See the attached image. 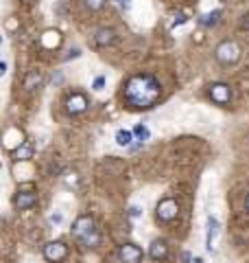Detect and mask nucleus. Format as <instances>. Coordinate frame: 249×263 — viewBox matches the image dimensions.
I'll use <instances>...</instances> for the list:
<instances>
[{"label":"nucleus","mask_w":249,"mask_h":263,"mask_svg":"<svg viewBox=\"0 0 249 263\" xmlns=\"http://www.w3.org/2000/svg\"><path fill=\"white\" fill-rule=\"evenodd\" d=\"M162 84L151 72H138L131 75L122 84V101L131 110H149L160 101Z\"/></svg>","instance_id":"1"},{"label":"nucleus","mask_w":249,"mask_h":263,"mask_svg":"<svg viewBox=\"0 0 249 263\" xmlns=\"http://www.w3.org/2000/svg\"><path fill=\"white\" fill-rule=\"evenodd\" d=\"M72 235L74 239H79L83 246H94L101 243V235H98V228H96V221L90 217V215H79L72 224Z\"/></svg>","instance_id":"2"},{"label":"nucleus","mask_w":249,"mask_h":263,"mask_svg":"<svg viewBox=\"0 0 249 263\" xmlns=\"http://www.w3.org/2000/svg\"><path fill=\"white\" fill-rule=\"evenodd\" d=\"M240 55H243V51H240V46L234 42V40H223V42H219V46L214 48V57H217V62L223 66L238 64Z\"/></svg>","instance_id":"3"},{"label":"nucleus","mask_w":249,"mask_h":263,"mask_svg":"<svg viewBox=\"0 0 249 263\" xmlns=\"http://www.w3.org/2000/svg\"><path fill=\"white\" fill-rule=\"evenodd\" d=\"M155 215H157V219H160V221L177 219V215H179L177 200H173V197H162V200L157 202V206H155Z\"/></svg>","instance_id":"4"},{"label":"nucleus","mask_w":249,"mask_h":263,"mask_svg":"<svg viewBox=\"0 0 249 263\" xmlns=\"http://www.w3.org/2000/svg\"><path fill=\"white\" fill-rule=\"evenodd\" d=\"M68 257V246L64 241H48L44 246V259L48 263H61Z\"/></svg>","instance_id":"5"},{"label":"nucleus","mask_w":249,"mask_h":263,"mask_svg":"<svg viewBox=\"0 0 249 263\" xmlns=\"http://www.w3.org/2000/svg\"><path fill=\"white\" fill-rule=\"evenodd\" d=\"M144 252L138 248L136 243H120L118 246V261L120 263H140Z\"/></svg>","instance_id":"6"},{"label":"nucleus","mask_w":249,"mask_h":263,"mask_svg":"<svg viewBox=\"0 0 249 263\" xmlns=\"http://www.w3.org/2000/svg\"><path fill=\"white\" fill-rule=\"evenodd\" d=\"M37 200H39V195H37V191H18L13 195V209L15 211H29V209H33L37 204Z\"/></svg>","instance_id":"7"},{"label":"nucleus","mask_w":249,"mask_h":263,"mask_svg":"<svg viewBox=\"0 0 249 263\" xmlns=\"http://www.w3.org/2000/svg\"><path fill=\"white\" fill-rule=\"evenodd\" d=\"M88 97L83 92H72L68 99H66V112L72 114V117H77V114H83L88 110Z\"/></svg>","instance_id":"8"},{"label":"nucleus","mask_w":249,"mask_h":263,"mask_svg":"<svg viewBox=\"0 0 249 263\" xmlns=\"http://www.w3.org/2000/svg\"><path fill=\"white\" fill-rule=\"evenodd\" d=\"M210 97H212L214 103L227 105L232 101V88L227 84H212L210 86Z\"/></svg>","instance_id":"9"},{"label":"nucleus","mask_w":249,"mask_h":263,"mask_svg":"<svg viewBox=\"0 0 249 263\" xmlns=\"http://www.w3.org/2000/svg\"><path fill=\"white\" fill-rule=\"evenodd\" d=\"M149 257H151V261H155V263L164 261L166 257H169V241L166 239H153L151 246H149Z\"/></svg>","instance_id":"10"},{"label":"nucleus","mask_w":249,"mask_h":263,"mask_svg":"<svg viewBox=\"0 0 249 263\" xmlns=\"http://www.w3.org/2000/svg\"><path fill=\"white\" fill-rule=\"evenodd\" d=\"M114 42H116V31L110 29V27H103V29H98L94 33V44L96 46L105 48V46H112Z\"/></svg>","instance_id":"11"},{"label":"nucleus","mask_w":249,"mask_h":263,"mask_svg":"<svg viewBox=\"0 0 249 263\" xmlns=\"http://www.w3.org/2000/svg\"><path fill=\"white\" fill-rule=\"evenodd\" d=\"M59 44H61V33L57 29H48L44 35H42V46L48 48V51H55Z\"/></svg>","instance_id":"12"},{"label":"nucleus","mask_w":249,"mask_h":263,"mask_svg":"<svg viewBox=\"0 0 249 263\" xmlns=\"http://www.w3.org/2000/svg\"><path fill=\"white\" fill-rule=\"evenodd\" d=\"M33 152H35V147H33V143L31 141H22L20 145H18V149L13 152V158L15 160H31L33 158Z\"/></svg>","instance_id":"13"},{"label":"nucleus","mask_w":249,"mask_h":263,"mask_svg":"<svg viewBox=\"0 0 249 263\" xmlns=\"http://www.w3.org/2000/svg\"><path fill=\"white\" fill-rule=\"evenodd\" d=\"M42 84H44V77H42L39 70H31L27 75V79H24V88H27L29 92H33V90H39Z\"/></svg>","instance_id":"14"},{"label":"nucleus","mask_w":249,"mask_h":263,"mask_svg":"<svg viewBox=\"0 0 249 263\" xmlns=\"http://www.w3.org/2000/svg\"><path fill=\"white\" fill-rule=\"evenodd\" d=\"M131 141H134V132L131 129H118L116 132V143H118L120 147H129Z\"/></svg>","instance_id":"15"},{"label":"nucleus","mask_w":249,"mask_h":263,"mask_svg":"<svg viewBox=\"0 0 249 263\" xmlns=\"http://www.w3.org/2000/svg\"><path fill=\"white\" fill-rule=\"evenodd\" d=\"M219 18H221V9H214L210 13H205L199 22H201L203 27H214V24H219Z\"/></svg>","instance_id":"16"},{"label":"nucleus","mask_w":249,"mask_h":263,"mask_svg":"<svg viewBox=\"0 0 249 263\" xmlns=\"http://www.w3.org/2000/svg\"><path fill=\"white\" fill-rule=\"evenodd\" d=\"M219 233V221L214 217H208V248L212 250V237Z\"/></svg>","instance_id":"17"},{"label":"nucleus","mask_w":249,"mask_h":263,"mask_svg":"<svg viewBox=\"0 0 249 263\" xmlns=\"http://www.w3.org/2000/svg\"><path fill=\"white\" fill-rule=\"evenodd\" d=\"M107 0H83V5H86V9L90 11H98V9H103Z\"/></svg>","instance_id":"18"},{"label":"nucleus","mask_w":249,"mask_h":263,"mask_svg":"<svg viewBox=\"0 0 249 263\" xmlns=\"http://www.w3.org/2000/svg\"><path fill=\"white\" fill-rule=\"evenodd\" d=\"M134 134L140 138V141H147V138H149V129H147V125H136Z\"/></svg>","instance_id":"19"},{"label":"nucleus","mask_w":249,"mask_h":263,"mask_svg":"<svg viewBox=\"0 0 249 263\" xmlns=\"http://www.w3.org/2000/svg\"><path fill=\"white\" fill-rule=\"evenodd\" d=\"M103 86H105V77H103V75H101V77H96V79H94V84H92V88L96 90V92H101Z\"/></svg>","instance_id":"20"},{"label":"nucleus","mask_w":249,"mask_h":263,"mask_svg":"<svg viewBox=\"0 0 249 263\" xmlns=\"http://www.w3.org/2000/svg\"><path fill=\"white\" fill-rule=\"evenodd\" d=\"M114 3L118 5L122 11H129V9H131V0H114Z\"/></svg>","instance_id":"21"},{"label":"nucleus","mask_w":249,"mask_h":263,"mask_svg":"<svg viewBox=\"0 0 249 263\" xmlns=\"http://www.w3.org/2000/svg\"><path fill=\"white\" fill-rule=\"evenodd\" d=\"M140 215H142V209L140 206H131L129 209V217H140Z\"/></svg>","instance_id":"22"},{"label":"nucleus","mask_w":249,"mask_h":263,"mask_svg":"<svg viewBox=\"0 0 249 263\" xmlns=\"http://www.w3.org/2000/svg\"><path fill=\"white\" fill-rule=\"evenodd\" d=\"M51 221H55V224H61V221H64V215H61L59 211H57V213H53V215H51Z\"/></svg>","instance_id":"23"},{"label":"nucleus","mask_w":249,"mask_h":263,"mask_svg":"<svg viewBox=\"0 0 249 263\" xmlns=\"http://www.w3.org/2000/svg\"><path fill=\"white\" fill-rule=\"evenodd\" d=\"M240 27H243V29H249V13L243 15V20H240Z\"/></svg>","instance_id":"24"},{"label":"nucleus","mask_w":249,"mask_h":263,"mask_svg":"<svg viewBox=\"0 0 249 263\" xmlns=\"http://www.w3.org/2000/svg\"><path fill=\"white\" fill-rule=\"evenodd\" d=\"M79 55H81V51H79V48H72V51H70V55L66 57V60H72V57H79Z\"/></svg>","instance_id":"25"},{"label":"nucleus","mask_w":249,"mask_h":263,"mask_svg":"<svg viewBox=\"0 0 249 263\" xmlns=\"http://www.w3.org/2000/svg\"><path fill=\"white\" fill-rule=\"evenodd\" d=\"M5 72H7V64L3 62V64H0V75H5Z\"/></svg>","instance_id":"26"},{"label":"nucleus","mask_w":249,"mask_h":263,"mask_svg":"<svg viewBox=\"0 0 249 263\" xmlns=\"http://www.w3.org/2000/svg\"><path fill=\"white\" fill-rule=\"evenodd\" d=\"M190 263H203V259H201V257H195V259L190 261Z\"/></svg>","instance_id":"27"},{"label":"nucleus","mask_w":249,"mask_h":263,"mask_svg":"<svg viewBox=\"0 0 249 263\" xmlns=\"http://www.w3.org/2000/svg\"><path fill=\"white\" fill-rule=\"evenodd\" d=\"M245 209L249 211V195H247V200H245Z\"/></svg>","instance_id":"28"}]
</instances>
